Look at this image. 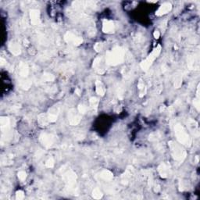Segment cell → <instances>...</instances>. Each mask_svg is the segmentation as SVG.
<instances>
[{
  "instance_id": "6da1fadb",
  "label": "cell",
  "mask_w": 200,
  "mask_h": 200,
  "mask_svg": "<svg viewBox=\"0 0 200 200\" xmlns=\"http://www.w3.org/2000/svg\"><path fill=\"white\" fill-rule=\"evenodd\" d=\"M124 50L120 47H117L106 54V61L107 64H110V65H113V66L117 65V64L122 63L124 58Z\"/></svg>"
},
{
  "instance_id": "7a4b0ae2",
  "label": "cell",
  "mask_w": 200,
  "mask_h": 200,
  "mask_svg": "<svg viewBox=\"0 0 200 200\" xmlns=\"http://www.w3.org/2000/svg\"><path fill=\"white\" fill-rule=\"evenodd\" d=\"M170 146L174 159L178 161H183L184 159L186 157V152L182 147L173 142H170Z\"/></svg>"
},
{
  "instance_id": "3957f363",
  "label": "cell",
  "mask_w": 200,
  "mask_h": 200,
  "mask_svg": "<svg viewBox=\"0 0 200 200\" xmlns=\"http://www.w3.org/2000/svg\"><path fill=\"white\" fill-rule=\"evenodd\" d=\"M175 134L177 138L180 143L183 145L190 144V138L188 137V133L184 129V127L180 124H177L175 126Z\"/></svg>"
},
{
  "instance_id": "277c9868",
  "label": "cell",
  "mask_w": 200,
  "mask_h": 200,
  "mask_svg": "<svg viewBox=\"0 0 200 200\" xmlns=\"http://www.w3.org/2000/svg\"><path fill=\"white\" fill-rule=\"evenodd\" d=\"M160 51H161V46H160V45H158L156 49H154L153 51L152 52V53L145 59L144 61L142 62V64H141L142 68L143 69V70H145V71L148 70V68L151 66L154 60L158 57V56L159 55V53H160Z\"/></svg>"
},
{
  "instance_id": "5b68a950",
  "label": "cell",
  "mask_w": 200,
  "mask_h": 200,
  "mask_svg": "<svg viewBox=\"0 0 200 200\" xmlns=\"http://www.w3.org/2000/svg\"><path fill=\"white\" fill-rule=\"evenodd\" d=\"M65 40L68 43H71V44L75 45L81 44V42H82V39L80 37H78L71 32L66 33V35H65Z\"/></svg>"
},
{
  "instance_id": "8992f818",
  "label": "cell",
  "mask_w": 200,
  "mask_h": 200,
  "mask_svg": "<svg viewBox=\"0 0 200 200\" xmlns=\"http://www.w3.org/2000/svg\"><path fill=\"white\" fill-rule=\"evenodd\" d=\"M69 120L72 125H75L79 123L80 121V116L78 115V113H77L74 110H71L69 116Z\"/></svg>"
},
{
  "instance_id": "52a82bcc",
  "label": "cell",
  "mask_w": 200,
  "mask_h": 200,
  "mask_svg": "<svg viewBox=\"0 0 200 200\" xmlns=\"http://www.w3.org/2000/svg\"><path fill=\"white\" fill-rule=\"evenodd\" d=\"M114 24L113 21H110V20L104 21L103 27V31L106 32V33H112V32L114 31Z\"/></svg>"
},
{
  "instance_id": "ba28073f",
  "label": "cell",
  "mask_w": 200,
  "mask_h": 200,
  "mask_svg": "<svg viewBox=\"0 0 200 200\" xmlns=\"http://www.w3.org/2000/svg\"><path fill=\"white\" fill-rule=\"evenodd\" d=\"M171 10V3H165L163 6H161L159 8V10H157L156 12V15L158 16H161L163 14H165V13H167L168 12H170Z\"/></svg>"
},
{
  "instance_id": "9c48e42d",
  "label": "cell",
  "mask_w": 200,
  "mask_h": 200,
  "mask_svg": "<svg viewBox=\"0 0 200 200\" xmlns=\"http://www.w3.org/2000/svg\"><path fill=\"white\" fill-rule=\"evenodd\" d=\"M9 49L13 55H19L20 53V47L17 43H11L9 46Z\"/></svg>"
},
{
  "instance_id": "30bf717a",
  "label": "cell",
  "mask_w": 200,
  "mask_h": 200,
  "mask_svg": "<svg viewBox=\"0 0 200 200\" xmlns=\"http://www.w3.org/2000/svg\"><path fill=\"white\" fill-rule=\"evenodd\" d=\"M169 167L165 164H161L159 167V173L161 174L162 177L164 178H166L167 177L169 174Z\"/></svg>"
},
{
  "instance_id": "8fae6325",
  "label": "cell",
  "mask_w": 200,
  "mask_h": 200,
  "mask_svg": "<svg viewBox=\"0 0 200 200\" xmlns=\"http://www.w3.org/2000/svg\"><path fill=\"white\" fill-rule=\"evenodd\" d=\"M42 141L43 145L47 147L50 146L52 144V138L49 134H44L43 137H42Z\"/></svg>"
},
{
  "instance_id": "7c38bea8",
  "label": "cell",
  "mask_w": 200,
  "mask_h": 200,
  "mask_svg": "<svg viewBox=\"0 0 200 200\" xmlns=\"http://www.w3.org/2000/svg\"><path fill=\"white\" fill-rule=\"evenodd\" d=\"M96 92L100 95H103L105 94L106 88H104L103 85L100 81H97L96 82Z\"/></svg>"
},
{
  "instance_id": "4fadbf2b",
  "label": "cell",
  "mask_w": 200,
  "mask_h": 200,
  "mask_svg": "<svg viewBox=\"0 0 200 200\" xmlns=\"http://www.w3.org/2000/svg\"><path fill=\"white\" fill-rule=\"evenodd\" d=\"M101 178L106 181H110L113 178V173L109 171H104L101 173Z\"/></svg>"
},
{
  "instance_id": "5bb4252c",
  "label": "cell",
  "mask_w": 200,
  "mask_h": 200,
  "mask_svg": "<svg viewBox=\"0 0 200 200\" xmlns=\"http://www.w3.org/2000/svg\"><path fill=\"white\" fill-rule=\"evenodd\" d=\"M38 11L34 10V11H32V13H31V22L33 24H37L38 21Z\"/></svg>"
},
{
  "instance_id": "9a60e30c",
  "label": "cell",
  "mask_w": 200,
  "mask_h": 200,
  "mask_svg": "<svg viewBox=\"0 0 200 200\" xmlns=\"http://www.w3.org/2000/svg\"><path fill=\"white\" fill-rule=\"evenodd\" d=\"M92 196L94 199H101V198L103 197V193H102V192H101L99 188H95V189H94V191H93Z\"/></svg>"
},
{
  "instance_id": "2e32d148",
  "label": "cell",
  "mask_w": 200,
  "mask_h": 200,
  "mask_svg": "<svg viewBox=\"0 0 200 200\" xmlns=\"http://www.w3.org/2000/svg\"><path fill=\"white\" fill-rule=\"evenodd\" d=\"M18 178L20 181H24L26 179V173L24 171H20L18 173Z\"/></svg>"
},
{
  "instance_id": "e0dca14e",
  "label": "cell",
  "mask_w": 200,
  "mask_h": 200,
  "mask_svg": "<svg viewBox=\"0 0 200 200\" xmlns=\"http://www.w3.org/2000/svg\"><path fill=\"white\" fill-rule=\"evenodd\" d=\"M24 192L22 191H19L16 194V199H24Z\"/></svg>"
},
{
  "instance_id": "ac0fdd59",
  "label": "cell",
  "mask_w": 200,
  "mask_h": 200,
  "mask_svg": "<svg viewBox=\"0 0 200 200\" xmlns=\"http://www.w3.org/2000/svg\"><path fill=\"white\" fill-rule=\"evenodd\" d=\"M102 49H103V44L102 43H97L95 45V49L96 51H101Z\"/></svg>"
},
{
  "instance_id": "d6986e66",
  "label": "cell",
  "mask_w": 200,
  "mask_h": 200,
  "mask_svg": "<svg viewBox=\"0 0 200 200\" xmlns=\"http://www.w3.org/2000/svg\"><path fill=\"white\" fill-rule=\"evenodd\" d=\"M154 36H155V38H158L159 36V34L158 31H156L155 33H154Z\"/></svg>"
}]
</instances>
